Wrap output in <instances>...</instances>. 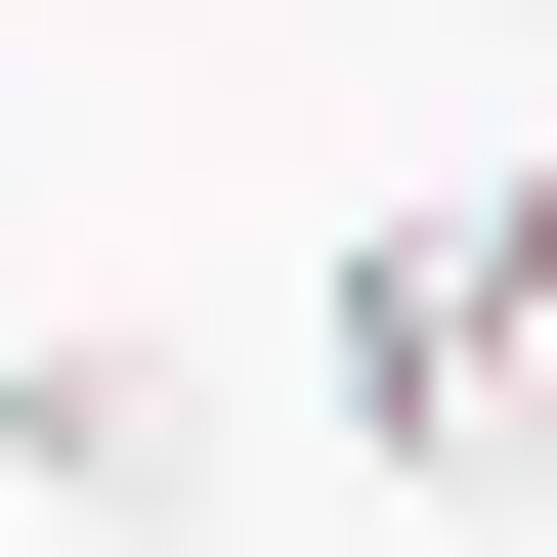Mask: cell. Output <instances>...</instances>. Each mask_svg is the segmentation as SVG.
I'll return each mask as SVG.
<instances>
[{
    "label": "cell",
    "instance_id": "6da1fadb",
    "mask_svg": "<svg viewBox=\"0 0 557 557\" xmlns=\"http://www.w3.org/2000/svg\"><path fill=\"white\" fill-rule=\"evenodd\" d=\"M344 429H386V472H557V172L344 214Z\"/></svg>",
    "mask_w": 557,
    "mask_h": 557
},
{
    "label": "cell",
    "instance_id": "7a4b0ae2",
    "mask_svg": "<svg viewBox=\"0 0 557 557\" xmlns=\"http://www.w3.org/2000/svg\"><path fill=\"white\" fill-rule=\"evenodd\" d=\"M0 472L44 515H214L258 429H214V344H0Z\"/></svg>",
    "mask_w": 557,
    "mask_h": 557
}]
</instances>
